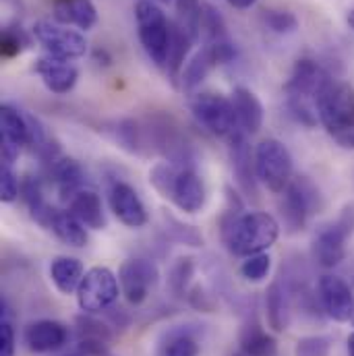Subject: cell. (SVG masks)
<instances>
[{
	"instance_id": "cell-1",
	"label": "cell",
	"mask_w": 354,
	"mask_h": 356,
	"mask_svg": "<svg viewBox=\"0 0 354 356\" xmlns=\"http://www.w3.org/2000/svg\"><path fill=\"white\" fill-rule=\"evenodd\" d=\"M220 236L236 257L266 253L280 238V222L267 211H243L230 207L220 220Z\"/></svg>"
},
{
	"instance_id": "cell-2",
	"label": "cell",
	"mask_w": 354,
	"mask_h": 356,
	"mask_svg": "<svg viewBox=\"0 0 354 356\" xmlns=\"http://www.w3.org/2000/svg\"><path fill=\"white\" fill-rule=\"evenodd\" d=\"M315 112L334 143L354 152V89L344 81L332 79L319 91Z\"/></svg>"
},
{
	"instance_id": "cell-3",
	"label": "cell",
	"mask_w": 354,
	"mask_h": 356,
	"mask_svg": "<svg viewBox=\"0 0 354 356\" xmlns=\"http://www.w3.org/2000/svg\"><path fill=\"white\" fill-rule=\"evenodd\" d=\"M150 182L164 199H170L184 213L193 216L205 207L207 188L195 168H180L170 162H160L150 170Z\"/></svg>"
},
{
	"instance_id": "cell-4",
	"label": "cell",
	"mask_w": 354,
	"mask_h": 356,
	"mask_svg": "<svg viewBox=\"0 0 354 356\" xmlns=\"http://www.w3.org/2000/svg\"><path fill=\"white\" fill-rule=\"evenodd\" d=\"M135 23H137L139 42H141L147 58L156 67L166 69L170 42H172V21L158 6V2L137 0V4H135Z\"/></svg>"
},
{
	"instance_id": "cell-5",
	"label": "cell",
	"mask_w": 354,
	"mask_h": 356,
	"mask_svg": "<svg viewBox=\"0 0 354 356\" xmlns=\"http://www.w3.org/2000/svg\"><path fill=\"white\" fill-rule=\"evenodd\" d=\"M354 234V201H348L340 213L323 224L315 236H313V245H311V253L315 264L325 269L340 266L346 259V243L353 238Z\"/></svg>"
},
{
	"instance_id": "cell-6",
	"label": "cell",
	"mask_w": 354,
	"mask_h": 356,
	"mask_svg": "<svg viewBox=\"0 0 354 356\" xmlns=\"http://www.w3.org/2000/svg\"><path fill=\"white\" fill-rule=\"evenodd\" d=\"M323 199L317 184L307 177H294L280 199V216L290 234L303 232L309 220L321 209Z\"/></svg>"
},
{
	"instance_id": "cell-7",
	"label": "cell",
	"mask_w": 354,
	"mask_h": 356,
	"mask_svg": "<svg viewBox=\"0 0 354 356\" xmlns=\"http://www.w3.org/2000/svg\"><path fill=\"white\" fill-rule=\"evenodd\" d=\"M188 108L197 124L203 127L214 137H230L236 131H241L232 99L222 93H214V91L195 93L188 99Z\"/></svg>"
},
{
	"instance_id": "cell-8",
	"label": "cell",
	"mask_w": 354,
	"mask_h": 356,
	"mask_svg": "<svg viewBox=\"0 0 354 356\" xmlns=\"http://www.w3.org/2000/svg\"><path fill=\"white\" fill-rule=\"evenodd\" d=\"M255 172H257V180L267 191L282 195L284 188L294 178L292 177L294 164H292V156L288 147L273 137L264 139L255 147Z\"/></svg>"
},
{
	"instance_id": "cell-9",
	"label": "cell",
	"mask_w": 354,
	"mask_h": 356,
	"mask_svg": "<svg viewBox=\"0 0 354 356\" xmlns=\"http://www.w3.org/2000/svg\"><path fill=\"white\" fill-rule=\"evenodd\" d=\"M120 294L118 277L108 267H91L86 271L79 290H77V302L83 313L95 315L102 311H108Z\"/></svg>"
},
{
	"instance_id": "cell-10",
	"label": "cell",
	"mask_w": 354,
	"mask_h": 356,
	"mask_svg": "<svg viewBox=\"0 0 354 356\" xmlns=\"http://www.w3.org/2000/svg\"><path fill=\"white\" fill-rule=\"evenodd\" d=\"M33 38L40 42V46L46 50L48 56L61 58V60H77L86 56L88 52V40L83 33L50 21H40L31 29Z\"/></svg>"
},
{
	"instance_id": "cell-11",
	"label": "cell",
	"mask_w": 354,
	"mask_h": 356,
	"mask_svg": "<svg viewBox=\"0 0 354 356\" xmlns=\"http://www.w3.org/2000/svg\"><path fill=\"white\" fill-rule=\"evenodd\" d=\"M158 280H160L158 266L150 259H139V257L127 259L118 269L120 294L133 307H139L147 300L150 290L156 288Z\"/></svg>"
},
{
	"instance_id": "cell-12",
	"label": "cell",
	"mask_w": 354,
	"mask_h": 356,
	"mask_svg": "<svg viewBox=\"0 0 354 356\" xmlns=\"http://www.w3.org/2000/svg\"><path fill=\"white\" fill-rule=\"evenodd\" d=\"M317 300L321 305V311L338 321L346 323L354 319V294L351 284L334 273H323L317 280Z\"/></svg>"
},
{
	"instance_id": "cell-13",
	"label": "cell",
	"mask_w": 354,
	"mask_h": 356,
	"mask_svg": "<svg viewBox=\"0 0 354 356\" xmlns=\"http://www.w3.org/2000/svg\"><path fill=\"white\" fill-rule=\"evenodd\" d=\"M108 203L112 213L127 228H143L150 220L145 203L141 201L135 186L124 180H114L108 188Z\"/></svg>"
},
{
	"instance_id": "cell-14",
	"label": "cell",
	"mask_w": 354,
	"mask_h": 356,
	"mask_svg": "<svg viewBox=\"0 0 354 356\" xmlns=\"http://www.w3.org/2000/svg\"><path fill=\"white\" fill-rule=\"evenodd\" d=\"M2 162L13 164L21 147L29 145V116L8 104L0 108Z\"/></svg>"
},
{
	"instance_id": "cell-15",
	"label": "cell",
	"mask_w": 354,
	"mask_h": 356,
	"mask_svg": "<svg viewBox=\"0 0 354 356\" xmlns=\"http://www.w3.org/2000/svg\"><path fill=\"white\" fill-rule=\"evenodd\" d=\"M228 139H230V147H228L230 166H232V175H234L239 188L247 197H257L259 180H257V172H255V156H251V145L247 141V133L236 131Z\"/></svg>"
},
{
	"instance_id": "cell-16",
	"label": "cell",
	"mask_w": 354,
	"mask_h": 356,
	"mask_svg": "<svg viewBox=\"0 0 354 356\" xmlns=\"http://www.w3.org/2000/svg\"><path fill=\"white\" fill-rule=\"evenodd\" d=\"M69 332L63 323L54 319H40L25 327L23 340L33 355H48L61 350L67 344Z\"/></svg>"
},
{
	"instance_id": "cell-17",
	"label": "cell",
	"mask_w": 354,
	"mask_h": 356,
	"mask_svg": "<svg viewBox=\"0 0 354 356\" xmlns=\"http://www.w3.org/2000/svg\"><path fill=\"white\" fill-rule=\"evenodd\" d=\"M35 73L40 75L42 83L46 86L48 91L56 93V95H65L79 81V71L77 67H73L69 60H61L54 56H42L35 60Z\"/></svg>"
},
{
	"instance_id": "cell-18",
	"label": "cell",
	"mask_w": 354,
	"mask_h": 356,
	"mask_svg": "<svg viewBox=\"0 0 354 356\" xmlns=\"http://www.w3.org/2000/svg\"><path fill=\"white\" fill-rule=\"evenodd\" d=\"M292 294L288 290V284L284 277L273 280L267 286L266 292V315L267 323L273 332L282 334L290 327L292 319Z\"/></svg>"
},
{
	"instance_id": "cell-19",
	"label": "cell",
	"mask_w": 354,
	"mask_h": 356,
	"mask_svg": "<svg viewBox=\"0 0 354 356\" xmlns=\"http://www.w3.org/2000/svg\"><path fill=\"white\" fill-rule=\"evenodd\" d=\"M230 99L234 106L239 129L247 135H255L264 124V104L257 97V93L249 88L239 86V88H234Z\"/></svg>"
},
{
	"instance_id": "cell-20",
	"label": "cell",
	"mask_w": 354,
	"mask_h": 356,
	"mask_svg": "<svg viewBox=\"0 0 354 356\" xmlns=\"http://www.w3.org/2000/svg\"><path fill=\"white\" fill-rule=\"evenodd\" d=\"M48 168H50V178L63 201H71L79 191L86 188V172L77 160L61 156L52 164H48Z\"/></svg>"
},
{
	"instance_id": "cell-21",
	"label": "cell",
	"mask_w": 354,
	"mask_h": 356,
	"mask_svg": "<svg viewBox=\"0 0 354 356\" xmlns=\"http://www.w3.org/2000/svg\"><path fill=\"white\" fill-rule=\"evenodd\" d=\"M52 17L61 25L89 31L97 23V8L91 0H54Z\"/></svg>"
},
{
	"instance_id": "cell-22",
	"label": "cell",
	"mask_w": 354,
	"mask_h": 356,
	"mask_svg": "<svg viewBox=\"0 0 354 356\" xmlns=\"http://www.w3.org/2000/svg\"><path fill=\"white\" fill-rule=\"evenodd\" d=\"M69 211L91 230H104L106 228V211L99 195L91 188L79 191L71 201H69Z\"/></svg>"
},
{
	"instance_id": "cell-23",
	"label": "cell",
	"mask_w": 354,
	"mask_h": 356,
	"mask_svg": "<svg viewBox=\"0 0 354 356\" xmlns=\"http://www.w3.org/2000/svg\"><path fill=\"white\" fill-rule=\"evenodd\" d=\"M83 275H86V269L77 257L61 255V257H54L50 264V280L61 294H67V296L73 292L77 294Z\"/></svg>"
},
{
	"instance_id": "cell-24",
	"label": "cell",
	"mask_w": 354,
	"mask_h": 356,
	"mask_svg": "<svg viewBox=\"0 0 354 356\" xmlns=\"http://www.w3.org/2000/svg\"><path fill=\"white\" fill-rule=\"evenodd\" d=\"M21 197L31 213V218L44 226V228H50V222L56 213V209L46 201L44 197V191H42V182L38 177H27L21 184Z\"/></svg>"
},
{
	"instance_id": "cell-25",
	"label": "cell",
	"mask_w": 354,
	"mask_h": 356,
	"mask_svg": "<svg viewBox=\"0 0 354 356\" xmlns=\"http://www.w3.org/2000/svg\"><path fill=\"white\" fill-rule=\"evenodd\" d=\"M220 67V60L216 56V52L205 44L182 69L180 73V88L184 91H193L195 88L201 86V81L216 69Z\"/></svg>"
},
{
	"instance_id": "cell-26",
	"label": "cell",
	"mask_w": 354,
	"mask_h": 356,
	"mask_svg": "<svg viewBox=\"0 0 354 356\" xmlns=\"http://www.w3.org/2000/svg\"><path fill=\"white\" fill-rule=\"evenodd\" d=\"M241 353L249 356H275L277 355V342L271 334L257 323V321H247L241 330Z\"/></svg>"
},
{
	"instance_id": "cell-27",
	"label": "cell",
	"mask_w": 354,
	"mask_h": 356,
	"mask_svg": "<svg viewBox=\"0 0 354 356\" xmlns=\"http://www.w3.org/2000/svg\"><path fill=\"white\" fill-rule=\"evenodd\" d=\"M201 344L191 327H172L160 342V356H199Z\"/></svg>"
},
{
	"instance_id": "cell-28",
	"label": "cell",
	"mask_w": 354,
	"mask_h": 356,
	"mask_svg": "<svg viewBox=\"0 0 354 356\" xmlns=\"http://www.w3.org/2000/svg\"><path fill=\"white\" fill-rule=\"evenodd\" d=\"M50 230L65 245H71V247H77V249L88 245V230L71 211H58L56 209V213H54V218L50 222Z\"/></svg>"
},
{
	"instance_id": "cell-29",
	"label": "cell",
	"mask_w": 354,
	"mask_h": 356,
	"mask_svg": "<svg viewBox=\"0 0 354 356\" xmlns=\"http://www.w3.org/2000/svg\"><path fill=\"white\" fill-rule=\"evenodd\" d=\"M177 6V23L193 38H201V19H203V4L199 0H175Z\"/></svg>"
},
{
	"instance_id": "cell-30",
	"label": "cell",
	"mask_w": 354,
	"mask_h": 356,
	"mask_svg": "<svg viewBox=\"0 0 354 356\" xmlns=\"http://www.w3.org/2000/svg\"><path fill=\"white\" fill-rule=\"evenodd\" d=\"M27 46H29V38L19 25H6L2 29V33H0V54L4 58L19 56Z\"/></svg>"
},
{
	"instance_id": "cell-31",
	"label": "cell",
	"mask_w": 354,
	"mask_h": 356,
	"mask_svg": "<svg viewBox=\"0 0 354 356\" xmlns=\"http://www.w3.org/2000/svg\"><path fill=\"white\" fill-rule=\"evenodd\" d=\"M164 224H166L168 236L180 245H186V247H201L203 245V234L195 226L182 224L180 220L172 218V216H166V213H164Z\"/></svg>"
},
{
	"instance_id": "cell-32",
	"label": "cell",
	"mask_w": 354,
	"mask_h": 356,
	"mask_svg": "<svg viewBox=\"0 0 354 356\" xmlns=\"http://www.w3.org/2000/svg\"><path fill=\"white\" fill-rule=\"evenodd\" d=\"M264 23L269 31L277 33V35H286V33H294L298 27V19L294 13L284 10V8H267L262 15Z\"/></svg>"
},
{
	"instance_id": "cell-33",
	"label": "cell",
	"mask_w": 354,
	"mask_h": 356,
	"mask_svg": "<svg viewBox=\"0 0 354 356\" xmlns=\"http://www.w3.org/2000/svg\"><path fill=\"white\" fill-rule=\"evenodd\" d=\"M195 273V261L191 257H180L177 264L170 269L168 286L175 296H186V286Z\"/></svg>"
},
{
	"instance_id": "cell-34",
	"label": "cell",
	"mask_w": 354,
	"mask_h": 356,
	"mask_svg": "<svg viewBox=\"0 0 354 356\" xmlns=\"http://www.w3.org/2000/svg\"><path fill=\"white\" fill-rule=\"evenodd\" d=\"M269 269H271V257L267 253H257V255L245 257V261L241 264V275L247 282L257 284V282L266 280Z\"/></svg>"
},
{
	"instance_id": "cell-35",
	"label": "cell",
	"mask_w": 354,
	"mask_h": 356,
	"mask_svg": "<svg viewBox=\"0 0 354 356\" xmlns=\"http://www.w3.org/2000/svg\"><path fill=\"white\" fill-rule=\"evenodd\" d=\"M332 338L328 336H305L296 340L294 356H330Z\"/></svg>"
},
{
	"instance_id": "cell-36",
	"label": "cell",
	"mask_w": 354,
	"mask_h": 356,
	"mask_svg": "<svg viewBox=\"0 0 354 356\" xmlns=\"http://www.w3.org/2000/svg\"><path fill=\"white\" fill-rule=\"evenodd\" d=\"M21 195V182L17 175L13 172V164L2 162L0 168V201L2 203H13Z\"/></svg>"
},
{
	"instance_id": "cell-37",
	"label": "cell",
	"mask_w": 354,
	"mask_h": 356,
	"mask_svg": "<svg viewBox=\"0 0 354 356\" xmlns=\"http://www.w3.org/2000/svg\"><path fill=\"white\" fill-rule=\"evenodd\" d=\"M77 332H79V336H81V338L104 340V342H110V340H112L110 330H108L102 321L93 319L89 313L81 315V317H77Z\"/></svg>"
},
{
	"instance_id": "cell-38",
	"label": "cell",
	"mask_w": 354,
	"mask_h": 356,
	"mask_svg": "<svg viewBox=\"0 0 354 356\" xmlns=\"http://www.w3.org/2000/svg\"><path fill=\"white\" fill-rule=\"evenodd\" d=\"M0 356H15V330L8 319V309L4 300H2V319H0Z\"/></svg>"
},
{
	"instance_id": "cell-39",
	"label": "cell",
	"mask_w": 354,
	"mask_h": 356,
	"mask_svg": "<svg viewBox=\"0 0 354 356\" xmlns=\"http://www.w3.org/2000/svg\"><path fill=\"white\" fill-rule=\"evenodd\" d=\"M232 8H239V10H247V8H253L257 4V0H226Z\"/></svg>"
},
{
	"instance_id": "cell-40",
	"label": "cell",
	"mask_w": 354,
	"mask_h": 356,
	"mask_svg": "<svg viewBox=\"0 0 354 356\" xmlns=\"http://www.w3.org/2000/svg\"><path fill=\"white\" fill-rule=\"evenodd\" d=\"M93 58H95L97 65H99V60H104V67H108V65L112 63V56H110L106 50H95V52H93Z\"/></svg>"
},
{
	"instance_id": "cell-41",
	"label": "cell",
	"mask_w": 354,
	"mask_h": 356,
	"mask_svg": "<svg viewBox=\"0 0 354 356\" xmlns=\"http://www.w3.org/2000/svg\"><path fill=\"white\" fill-rule=\"evenodd\" d=\"M346 348H348V356H354V332L348 336V340H346Z\"/></svg>"
},
{
	"instance_id": "cell-42",
	"label": "cell",
	"mask_w": 354,
	"mask_h": 356,
	"mask_svg": "<svg viewBox=\"0 0 354 356\" xmlns=\"http://www.w3.org/2000/svg\"><path fill=\"white\" fill-rule=\"evenodd\" d=\"M346 23H348V27L354 31V8L353 10H348V15H346Z\"/></svg>"
},
{
	"instance_id": "cell-43",
	"label": "cell",
	"mask_w": 354,
	"mask_h": 356,
	"mask_svg": "<svg viewBox=\"0 0 354 356\" xmlns=\"http://www.w3.org/2000/svg\"><path fill=\"white\" fill-rule=\"evenodd\" d=\"M152 2H164V4H168V2H175V0H152Z\"/></svg>"
},
{
	"instance_id": "cell-44",
	"label": "cell",
	"mask_w": 354,
	"mask_h": 356,
	"mask_svg": "<svg viewBox=\"0 0 354 356\" xmlns=\"http://www.w3.org/2000/svg\"><path fill=\"white\" fill-rule=\"evenodd\" d=\"M234 356H249V355H245V353H241V350H239V353H236Z\"/></svg>"
}]
</instances>
